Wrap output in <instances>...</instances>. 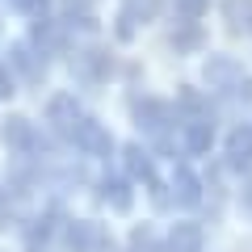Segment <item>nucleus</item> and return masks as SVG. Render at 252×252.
I'll return each instance as SVG.
<instances>
[{"label":"nucleus","mask_w":252,"mask_h":252,"mask_svg":"<svg viewBox=\"0 0 252 252\" xmlns=\"http://www.w3.org/2000/svg\"><path fill=\"white\" fill-rule=\"evenodd\" d=\"M135 122H139V130H143V135L160 139V135H168L172 126H177V118H172V109L164 105V101L143 97V101H135Z\"/></svg>","instance_id":"obj_1"},{"label":"nucleus","mask_w":252,"mask_h":252,"mask_svg":"<svg viewBox=\"0 0 252 252\" xmlns=\"http://www.w3.org/2000/svg\"><path fill=\"white\" fill-rule=\"evenodd\" d=\"M67 248L72 252H109V231L93 219L67 223Z\"/></svg>","instance_id":"obj_2"},{"label":"nucleus","mask_w":252,"mask_h":252,"mask_svg":"<svg viewBox=\"0 0 252 252\" xmlns=\"http://www.w3.org/2000/svg\"><path fill=\"white\" fill-rule=\"evenodd\" d=\"M80 105H76V97H67V93H59V97H51V105H46V122L55 126V135L72 139L76 126H80Z\"/></svg>","instance_id":"obj_3"},{"label":"nucleus","mask_w":252,"mask_h":252,"mask_svg":"<svg viewBox=\"0 0 252 252\" xmlns=\"http://www.w3.org/2000/svg\"><path fill=\"white\" fill-rule=\"evenodd\" d=\"M72 143L80 147V152H89V156H109V152H114V139H109V135H105V126L93 122V118H80V126H76Z\"/></svg>","instance_id":"obj_4"},{"label":"nucleus","mask_w":252,"mask_h":252,"mask_svg":"<svg viewBox=\"0 0 252 252\" xmlns=\"http://www.w3.org/2000/svg\"><path fill=\"white\" fill-rule=\"evenodd\" d=\"M177 126H181V139H185V147L193 156L210 152V143H215V122L210 118H177Z\"/></svg>","instance_id":"obj_5"},{"label":"nucleus","mask_w":252,"mask_h":252,"mask_svg":"<svg viewBox=\"0 0 252 252\" xmlns=\"http://www.w3.org/2000/svg\"><path fill=\"white\" fill-rule=\"evenodd\" d=\"M59 227H67V223H63V210H59V206L46 210V215H38L34 223L26 227V244H30V252H42L46 244L55 240V231H59Z\"/></svg>","instance_id":"obj_6"},{"label":"nucleus","mask_w":252,"mask_h":252,"mask_svg":"<svg viewBox=\"0 0 252 252\" xmlns=\"http://www.w3.org/2000/svg\"><path fill=\"white\" fill-rule=\"evenodd\" d=\"M76 76H80V80H89V84H101L109 76V55L105 51H97V46H89V51H80L76 55Z\"/></svg>","instance_id":"obj_7"},{"label":"nucleus","mask_w":252,"mask_h":252,"mask_svg":"<svg viewBox=\"0 0 252 252\" xmlns=\"http://www.w3.org/2000/svg\"><path fill=\"white\" fill-rule=\"evenodd\" d=\"M172 202H177V206H198L202 202V181L193 177L185 164L172 172Z\"/></svg>","instance_id":"obj_8"},{"label":"nucleus","mask_w":252,"mask_h":252,"mask_svg":"<svg viewBox=\"0 0 252 252\" xmlns=\"http://www.w3.org/2000/svg\"><path fill=\"white\" fill-rule=\"evenodd\" d=\"M160 252H202V227L198 223H177Z\"/></svg>","instance_id":"obj_9"},{"label":"nucleus","mask_w":252,"mask_h":252,"mask_svg":"<svg viewBox=\"0 0 252 252\" xmlns=\"http://www.w3.org/2000/svg\"><path fill=\"white\" fill-rule=\"evenodd\" d=\"M156 9H160V4H156V0H126V9H122V26H118V34L122 38H130L139 30V21H152L156 17Z\"/></svg>","instance_id":"obj_10"},{"label":"nucleus","mask_w":252,"mask_h":252,"mask_svg":"<svg viewBox=\"0 0 252 252\" xmlns=\"http://www.w3.org/2000/svg\"><path fill=\"white\" fill-rule=\"evenodd\" d=\"M122 156H126V172H130V181H143V185H152V181H156V160H152V152H143L139 143H130Z\"/></svg>","instance_id":"obj_11"},{"label":"nucleus","mask_w":252,"mask_h":252,"mask_svg":"<svg viewBox=\"0 0 252 252\" xmlns=\"http://www.w3.org/2000/svg\"><path fill=\"white\" fill-rule=\"evenodd\" d=\"M227 164L231 168H248L252 164V126H240L227 135Z\"/></svg>","instance_id":"obj_12"},{"label":"nucleus","mask_w":252,"mask_h":252,"mask_svg":"<svg viewBox=\"0 0 252 252\" xmlns=\"http://www.w3.org/2000/svg\"><path fill=\"white\" fill-rule=\"evenodd\" d=\"M4 143H9L13 152L30 156L38 147V135H34V126H30L26 118H9V126H4Z\"/></svg>","instance_id":"obj_13"},{"label":"nucleus","mask_w":252,"mask_h":252,"mask_svg":"<svg viewBox=\"0 0 252 252\" xmlns=\"http://www.w3.org/2000/svg\"><path fill=\"white\" fill-rule=\"evenodd\" d=\"M9 63L17 67L21 76H26V80H42V55H34V51H30L26 42H17V46H13Z\"/></svg>","instance_id":"obj_14"},{"label":"nucleus","mask_w":252,"mask_h":252,"mask_svg":"<svg viewBox=\"0 0 252 252\" xmlns=\"http://www.w3.org/2000/svg\"><path fill=\"white\" fill-rule=\"evenodd\" d=\"M206 80H210V89H231V84L240 80V67H235L231 59H223V55H215V59L206 63Z\"/></svg>","instance_id":"obj_15"},{"label":"nucleus","mask_w":252,"mask_h":252,"mask_svg":"<svg viewBox=\"0 0 252 252\" xmlns=\"http://www.w3.org/2000/svg\"><path fill=\"white\" fill-rule=\"evenodd\" d=\"M223 13H227L235 34H252V0H227Z\"/></svg>","instance_id":"obj_16"},{"label":"nucleus","mask_w":252,"mask_h":252,"mask_svg":"<svg viewBox=\"0 0 252 252\" xmlns=\"http://www.w3.org/2000/svg\"><path fill=\"white\" fill-rule=\"evenodd\" d=\"M101 198H105L114 210H130V189H126L122 177H105L101 181Z\"/></svg>","instance_id":"obj_17"},{"label":"nucleus","mask_w":252,"mask_h":252,"mask_svg":"<svg viewBox=\"0 0 252 252\" xmlns=\"http://www.w3.org/2000/svg\"><path fill=\"white\" fill-rule=\"evenodd\" d=\"M130 252H160L152 227H135V231H130Z\"/></svg>","instance_id":"obj_18"},{"label":"nucleus","mask_w":252,"mask_h":252,"mask_svg":"<svg viewBox=\"0 0 252 252\" xmlns=\"http://www.w3.org/2000/svg\"><path fill=\"white\" fill-rule=\"evenodd\" d=\"M202 42V34L193 26H185V30H177V34H172V46H177V51H193V46Z\"/></svg>","instance_id":"obj_19"},{"label":"nucleus","mask_w":252,"mask_h":252,"mask_svg":"<svg viewBox=\"0 0 252 252\" xmlns=\"http://www.w3.org/2000/svg\"><path fill=\"white\" fill-rule=\"evenodd\" d=\"M172 9L181 13L185 21H193V17H202V9H206V0H172Z\"/></svg>","instance_id":"obj_20"},{"label":"nucleus","mask_w":252,"mask_h":252,"mask_svg":"<svg viewBox=\"0 0 252 252\" xmlns=\"http://www.w3.org/2000/svg\"><path fill=\"white\" fill-rule=\"evenodd\" d=\"M9 4L21 13H34V17H42V9H46V0H9Z\"/></svg>","instance_id":"obj_21"},{"label":"nucleus","mask_w":252,"mask_h":252,"mask_svg":"<svg viewBox=\"0 0 252 252\" xmlns=\"http://www.w3.org/2000/svg\"><path fill=\"white\" fill-rule=\"evenodd\" d=\"M13 93V72H9V63H0V97H9Z\"/></svg>","instance_id":"obj_22"}]
</instances>
